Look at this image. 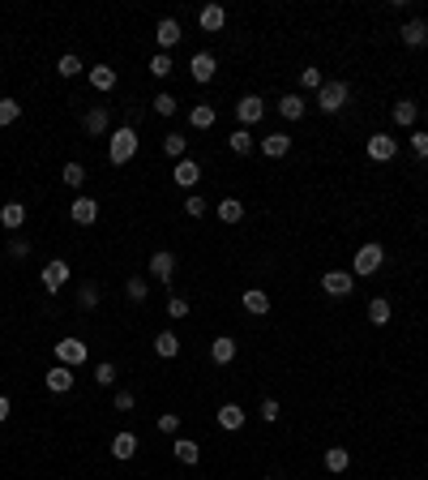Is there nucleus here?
I'll use <instances>...</instances> for the list:
<instances>
[{"label": "nucleus", "mask_w": 428, "mask_h": 480, "mask_svg": "<svg viewBox=\"0 0 428 480\" xmlns=\"http://www.w3.org/2000/svg\"><path fill=\"white\" fill-rule=\"evenodd\" d=\"M22 116V104L17 99H0V129H5V124H13Z\"/></svg>", "instance_id": "nucleus-34"}, {"label": "nucleus", "mask_w": 428, "mask_h": 480, "mask_svg": "<svg viewBox=\"0 0 428 480\" xmlns=\"http://www.w3.org/2000/svg\"><path fill=\"white\" fill-rule=\"evenodd\" d=\"M210 356H214V365H232L236 361V339H228V335L214 339L210 343Z\"/></svg>", "instance_id": "nucleus-22"}, {"label": "nucleus", "mask_w": 428, "mask_h": 480, "mask_svg": "<svg viewBox=\"0 0 428 480\" xmlns=\"http://www.w3.org/2000/svg\"><path fill=\"white\" fill-rule=\"evenodd\" d=\"M78 305H82V309H94V305H99V288H94V283H82V288H78Z\"/></svg>", "instance_id": "nucleus-41"}, {"label": "nucleus", "mask_w": 428, "mask_h": 480, "mask_svg": "<svg viewBox=\"0 0 428 480\" xmlns=\"http://www.w3.org/2000/svg\"><path fill=\"white\" fill-rule=\"evenodd\" d=\"M5 420H9V399L0 395V424H5Z\"/></svg>", "instance_id": "nucleus-51"}, {"label": "nucleus", "mask_w": 428, "mask_h": 480, "mask_svg": "<svg viewBox=\"0 0 428 480\" xmlns=\"http://www.w3.org/2000/svg\"><path fill=\"white\" fill-rule=\"evenodd\" d=\"M9 254H13L17 262H22V258H31V240H13V245H9Z\"/></svg>", "instance_id": "nucleus-50"}, {"label": "nucleus", "mask_w": 428, "mask_h": 480, "mask_svg": "<svg viewBox=\"0 0 428 480\" xmlns=\"http://www.w3.org/2000/svg\"><path fill=\"white\" fill-rule=\"evenodd\" d=\"M321 288H325V296H351L356 274H351V270H325L321 274Z\"/></svg>", "instance_id": "nucleus-5"}, {"label": "nucleus", "mask_w": 428, "mask_h": 480, "mask_svg": "<svg viewBox=\"0 0 428 480\" xmlns=\"http://www.w3.org/2000/svg\"><path fill=\"white\" fill-rule=\"evenodd\" d=\"M69 219H73V223H82V227H86V223H94V219H99V201H94V197H73Z\"/></svg>", "instance_id": "nucleus-10"}, {"label": "nucleus", "mask_w": 428, "mask_h": 480, "mask_svg": "<svg viewBox=\"0 0 428 480\" xmlns=\"http://www.w3.org/2000/svg\"><path fill=\"white\" fill-rule=\"evenodd\" d=\"M86 356H90V351H86L82 339H60L56 343V365H65V369H82Z\"/></svg>", "instance_id": "nucleus-3"}, {"label": "nucleus", "mask_w": 428, "mask_h": 480, "mask_svg": "<svg viewBox=\"0 0 428 480\" xmlns=\"http://www.w3.org/2000/svg\"><path fill=\"white\" fill-rule=\"evenodd\" d=\"M219 424L228 429V433H236V429L244 424V408H240V403H223V408H219Z\"/></svg>", "instance_id": "nucleus-19"}, {"label": "nucleus", "mask_w": 428, "mask_h": 480, "mask_svg": "<svg viewBox=\"0 0 428 480\" xmlns=\"http://www.w3.org/2000/svg\"><path fill=\"white\" fill-rule=\"evenodd\" d=\"M398 155V142L390 138V133H373L368 138V159H377V163H390Z\"/></svg>", "instance_id": "nucleus-7"}, {"label": "nucleus", "mask_w": 428, "mask_h": 480, "mask_svg": "<svg viewBox=\"0 0 428 480\" xmlns=\"http://www.w3.org/2000/svg\"><path fill=\"white\" fill-rule=\"evenodd\" d=\"M94 382H99V386H112V382H116V369H112V365H99V369H94Z\"/></svg>", "instance_id": "nucleus-47"}, {"label": "nucleus", "mask_w": 428, "mask_h": 480, "mask_svg": "<svg viewBox=\"0 0 428 480\" xmlns=\"http://www.w3.org/2000/svg\"><path fill=\"white\" fill-rule=\"evenodd\" d=\"M214 120H219V116H214V108H210V104H197V108L189 112V124H193V129H210Z\"/></svg>", "instance_id": "nucleus-31"}, {"label": "nucleus", "mask_w": 428, "mask_h": 480, "mask_svg": "<svg viewBox=\"0 0 428 480\" xmlns=\"http://www.w3.org/2000/svg\"><path fill=\"white\" fill-rule=\"evenodd\" d=\"M124 292H129V300H146V296H150V283L142 279V274H133V279L124 283Z\"/></svg>", "instance_id": "nucleus-37"}, {"label": "nucleus", "mask_w": 428, "mask_h": 480, "mask_svg": "<svg viewBox=\"0 0 428 480\" xmlns=\"http://www.w3.org/2000/svg\"><path fill=\"white\" fill-rule=\"evenodd\" d=\"M386 266V249L382 245H360V254H356V274H377Z\"/></svg>", "instance_id": "nucleus-4"}, {"label": "nucleus", "mask_w": 428, "mask_h": 480, "mask_svg": "<svg viewBox=\"0 0 428 480\" xmlns=\"http://www.w3.org/2000/svg\"><path fill=\"white\" fill-rule=\"evenodd\" d=\"M60 176H65V185L82 189V181H86V167H82V163H65V172H60Z\"/></svg>", "instance_id": "nucleus-36"}, {"label": "nucleus", "mask_w": 428, "mask_h": 480, "mask_svg": "<svg viewBox=\"0 0 428 480\" xmlns=\"http://www.w3.org/2000/svg\"><path fill=\"white\" fill-rule=\"evenodd\" d=\"M171 450H176V459H180V463H197V459H201L197 442H189V438H176V442H171Z\"/></svg>", "instance_id": "nucleus-29"}, {"label": "nucleus", "mask_w": 428, "mask_h": 480, "mask_svg": "<svg viewBox=\"0 0 428 480\" xmlns=\"http://www.w3.org/2000/svg\"><path fill=\"white\" fill-rule=\"evenodd\" d=\"M155 351H159L163 361L180 356V339H176V331H159V335H155Z\"/></svg>", "instance_id": "nucleus-20"}, {"label": "nucleus", "mask_w": 428, "mask_h": 480, "mask_svg": "<svg viewBox=\"0 0 428 480\" xmlns=\"http://www.w3.org/2000/svg\"><path fill=\"white\" fill-rule=\"evenodd\" d=\"M244 309L253 313V317H262V313H270V296L262 292V288H248L244 292Z\"/></svg>", "instance_id": "nucleus-25"}, {"label": "nucleus", "mask_w": 428, "mask_h": 480, "mask_svg": "<svg viewBox=\"0 0 428 480\" xmlns=\"http://www.w3.org/2000/svg\"><path fill=\"white\" fill-rule=\"evenodd\" d=\"M150 274H155L159 283H171V274H176V254H167V249H163V254H155V258H150Z\"/></svg>", "instance_id": "nucleus-15"}, {"label": "nucleus", "mask_w": 428, "mask_h": 480, "mask_svg": "<svg viewBox=\"0 0 428 480\" xmlns=\"http://www.w3.org/2000/svg\"><path fill=\"white\" fill-rule=\"evenodd\" d=\"M214 210H219L223 223H240V219H244V201H240V197H223Z\"/></svg>", "instance_id": "nucleus-24"}, {"label": "nucleus", "mask_w": 428, "mask_h": 480, "mask_svg": "<svg viewBox=\"0 0 428 480\" xmlns=\"http://www.w3.org/2000/svg\"><path fill=\"white\" fill-rule=\"evenodd\" d=\"M43 382H47V390H52V395H65V390L73 386V369H65V365H52V369L43 373Z\"/></svg>", "instance_id": "nucleus-14"}, {"label": "nucleus", "mask_w": 428, "mask_h": 480, "mask_svg": "<svg viewBox=\"0 0 428 480\" xmlns=\"http://www.w3.org/2000/svg\"><path fill=\"white\" fill-rule=\"evenodd\" d=\"M206 210H210V201H206V197H197V193H193V197L185 201V215H193V219H201Z\"/></svg>", "instance_id": "nucleus-43"}, {"label": "nucleus", "mask_w": 428, "mask_h": 480, "mask_svg": "<svg viewBox=\"0 0 428 480\" xmlns=\"http://www.w3.org/2000/svg\"><path fill=\"white\" fill-rule=\"evenodd\" d=\"M398 35H402V43H407V47H424V43H428V22H407Z\"/></svg>", "instance_id": "nucleus-21"}, {"label": "nucleus", "mask_w": 428, "mask_h": 480, "mask_svg": "<svg viewBox=\"0 0 428 480\" xmlns=\"http://www.w3.org/2000/svg\"><path fill=\"white\" fill-rule=\"evenodd\" d=\"M108 124H112L108 108H90V112L82 116V129H86L90 138H103V133H108Z\"/></svg>", "instance_id": "nucleus-12"}, {"label": "nucleus", "mask_w": 428, "mask_h": 480, "mask_svg": "<svg viewBox=\"0 0 428 480\" xmlns=\"http://www.w3.org/2000/svg\"><path fill=\"white\" fill-rule=\"evenodd\" d=\"M137 454V438L133 433H116L112 438V459H133Z\"/></svg>", "instance_id": "nucleus-26"}, {"label": "nucleus", "mask_w": 428, "mask_h": 480, "mask_svg": "<svg viewBox=\"0 0 428 480\" xmlns=\"http://www.w3.org/2000/svg\"><path fill=\"white\" fill-rule=\"evenodd\" d=\"M176 108H180V99H176V94H167V90L155 94V112L159 116H176Z\"/></svg>", "instance_id": "nucleus-35"}, {"label": "nucleus", "mask_w": 428, "mask_h": 480, "mask_svg": "<svg viewBox=\"0 0 428 480\" xmlns=\"http://www.w3.org/2000/svg\"><path fill=\"white\" fill-rule=\"evenodd\" d=\"M155 39H159V47H163V52H167V47H176V43H180V39H185V31H180V22H176V17H163V22H159V26H155Z\"/></svg>", "instance_id": "nucleus-11"}, {"label": "nucleus", "mask_w": 428, "mask_h": 480, "mask_svg": "<svg viewBox=\"0 0 428 480\" xmlns=\"http://www.w3.org/2000/svg\"><path fill=\"white\" fill-rule=\"evenodd\" d=\"M112 403H116V412H133V395H129V390H116Z\"/></svg>", "instance_id": "nucleus-49"}, {"label": "nucleus", "mask_w": 428, "mask_h": 480, "mask_svg": "<svg viewBox=\"0 0 428 480\" xmlns=\"http://www.w3.org/2000/svg\"><path fill=\"white\" fill-rule=\"evenodd\" d=\"M279 112H283V120H300V116H305V99H300V94H283Z\"/></svg>", "instance_id": "nucleus-30"}, {"label": "nucleus", "mask_w": 428, "mask_h": 480, "mask_svg": "<svg viewBox=\"0 0 428 480\" xmlns=\"http://www.w3.org/2000/svg\"><path fill=\"white\" fill-rule=\"evenodd\" d=\"M416 116H420V104H416V99H398V104H394V124H402V129H411Z\"/></svg>", "instance_id": "nucleus-17"}, {"label": "nucleus", "mask_w": 428, "mask_h": 480, "mask_svg": "<svg viewBox=\"0 0 428 480\" xmlns=\"http://www.w3.org/2000/svg\"><path fill=\"white\" fill-rule=\"evenodd\" d=\"M197 22H201V31H206V35H214V31H223L228 13H223V5H206V9L197 13Z\"/></svg>", "instance_id": "nucleus-16"}, {"label": "nucleus", "mask_w": 428, "mask_h": 480, "mask_svg": "<svg viewBox=\"0 0 428 480\" xmlns=\"http://www.w3.org/2000/svg\"><path fill=\"white\" fill-rule=\"evenodd\" d=\"M82 69H86V65H82L78 56H60V65H56V73H60V78H78Z\"/></svg>", "instance_id": "nucleus-38"}, {"label": "nucleus", "mask_w": 428, "mask_h": 480, "mask_svg": "<svg viewBox=\"0 0 428 480\" xmlns=\"http://www.w3.org/2000/svg\"><path fill=\"white\" fill-rule=\"evenodd\" d=\"M279 412H283V408H279V399H262V420L274 424V420H279Z\"/></svg>", "instance_id": "nucleus-46"}, {"label": "nucleus", "mask_w": 428, "mask_h": 480, "mask_svg": "<svg viewBox=\"0 0 428 480\" xmlns=\"http://www.w3.org/2000/svg\"><path fill=\"white\" fill-rule=\"evenodd\" d=\"M185 146H189V138H180V133H167V138H163V150H167L176 163L185 159Z\"/></svg>", "instance_id": "nucleus-33"}, {"label": "nucleus", "mask_w": 428, "mask_h": 480, "mask_svg": "<svg viewBox=\"0 0 428 480\" xmlns=\"http://www.w3.org/2000/svg\"><path fill=\"white\" fill-rule=\"evenodd\" d=\"M300 86H305V90H321V86H325L321 69H305V73H300Z\"/></svg>", "instance_id": "nucleus-42"}, {"label": "nucleus", "mask_w": 428, "mask_h": 480, "mask_svg": "<svg viewBox=\"0 0 428 480\" xmlns=\"http://www.w3.org/2000/svg\"><path fill=\"white\" fill-rule=\"evenodd\" d=\"M167 313H171V317H189V300H185V296H171V300H167Z\"/></svg>", "instance_id": "nucleus-45"}, {"label": "nucleus", "mask_w": 428, "mask_h": 480, "mask_svg": "<svg viewBox=\"0 0 428 480\" xmlns=\"http://www.w3.org/2000/svg\"><path fill=\"white\" fill-rule=\"evenodd\" d=\"M270 480H274V476H270Z\"/></svg>", "instance_id": "nucleus-52"}, {"label": "nucleus", "mask_w": 428, "mask_h": 480, "mask_svg": "<svg viewBox=\"0 0 428 480\" xmlns=\"http://www.w3.org/2000/svg\"><path fill=\"white\" fill-rule=\"evenodd\" d=\"M171 181L180 185V189H193V185L201 181V163H193V159H180V163L171 167Z\"/></svg>", "instance_id": "nucleus-9"}, {"label": "nucleus", "mask_w": 428, "mask_h": 480, "mask_svg": "<svg viewBox=\"0 0 428 480\" xmlns=\"http://www.w3.org/2000/svg\"><path fill=\"white\" fill-rule=\"evenodd\" d=\"M0 223H5L9 232H17V227L26 223V206H22V201H9V206H0Z\"/></svg>", "instance_id": "nucleus-23"}, {"label": "nucleus", "mask_w": 428, "mask_h": 480, "mask_svg": "<svg viewBox=\"0 0 428 480\" xmlns=\"http://www.w3.org/2000/svg\"><path fill=\"white\" fill-rule=\"evenodd\" d=\"M65 283H69V262H60V258L47 262L43 266V292H60Z\"/></svg>", "instance_id": "nucleus-8"}, {"label": "nucleus", "mask_w": 428, "mask_h": 480, "mask_svg": "<svg viewBox=\"0 0 428 480\" xmlns=\"http://www.w3.org/2000/svg\"><path fill=\"white\" fill-rule=\"evenodd\" d=\"M411 150H416V159H428V133L424 129L411 133Z\"/></svg>", "instance_id": "nucleus-44"}, {"label": "nucleus", "mask_w": 428, "mask_h": 480, "mask_svg": "<svg viewBox=\"0 0 428 480\" xmlns=\"http://www.w3.org/2000/svg\"><path fill=\"white\" fill-rule=\"evenodd\" d=\"M347 99H351V86H347V82H325V86L317 90V108L334 116V112L347 108Z\"/></svg>", "instance_id": "nucleus-2"}, {"label": "nucleus", "mask_w": 428, "mask_h": 480, "mask_svg": "<svg viewBox=\"0 0 428 480\" xmlns=\"http://www.w3.org/2000/svg\"><path fill=\"white\" fill-rule=\"evenodd\" d=\"M189 69H193V82H214V73H219V65H214L210 52H197V56L189 60Z\"/></svg>", "instance_id": "nucleus-13"}, {"label": "nucleus", "mask_w": 428, "mask_h": 480, "mask_svg": "<svg viewBox=\"0 0 428 480\" xmlns=\"http://www.w3.org/2000/svg\"><path fill=\"white\" fill-rule=\"evenodd\" d=\"M262 150H266L270 159H283L287 150H291V138H287V133H270V138L262 142Z\"/></svg>", "instance_id": "nucleus-27"}, {"label": "nucleus", "mask_w": 428, "mask_h": 480, "mask_svg": "<svg viewBox=\"0 0 428 480\" xmlns=\"http://www.w3.org/2000/svg\"><path fill=\"white\" fill-rule=\"evenodd\" d=\"M171 69H176V65H171L167 52H159L155 60H150V73H155V78H171Z\"/></svg>", "instance_id": "nucleus-39"}, {"label": "nucleus", "mask_w": 428, "mask_h": 480, "mask_svg": "<svg viewBox=\"0 0 428 480\" xmlns=\"http://www.w3.org/2000/svg\"><path fill=\"white\" fill-rule=\"evenodd\" d=\"M390 313H394V309H390V300H386V296H377L373 305H368V322H373V326H386Z\"/></svg>", "instance_id": "nucleus-32"}, {"label": "nucleus", "mask_w": 428, "mask_h": 480, "mask_svg": "<svg viewBox=\"0 0 428 480\" xmlns=\"http://www.w3.org/2000/svg\"><path fill=\"white\" fill-rule=\"evenodd\" d=\"M137 155V129H129V124H120V129L112 133V146H108V159L120 167V163H129Z\"/></svg>", "instance_id": "nucleus-1"}, {"label": "nucleus", "mask_w": 428, "mask_h": 480, "mask_svg": "<svg viewBox=\"0 0 428 480\" xmlns=\"http://www.w3.org/2000/svg\"><path fill=\"white\" fill-rule=\"evenodd\" d=\"M236 116H240V129H248V124H257L266 116V104H262L257 94H244L240 104H236Z\"/></svg>", "instance_id": "nucleus-6"}, {"label": "nucleus", "mask_w": 428, "mask_h": 480, "mask_svg": "<svg viewBox=\"0 0 428 480\" xmlns=\"http://www.w3.org/2000/svg\"><path fill=\"white\" fill-rule=\"evenodd\" d=\"M159 429H163V433H176V429H180V416H176V412H163V416H159Z\"/></svg>", "instance_id": "nucleus-48"}, {"label": "nucleus", "mask_w": 428, "mask_h": 480, "mask_svg": "<svg viewBox=\"0 0 428 480\" xmlns=\"http://www.w3.org/2000/svg\"><path fill=\"white\" fill-rule=\"evenodd\" d=\"M325 467H330V472H347L351 467V450L347 446H330V450H325Z\"/></svg>", "instance_id": "nucleus-28"}, {"label": "nucleus", "mask_w": 428, "mask_h": 480, "mask_svg": "<svg viewBox=\"0 0 428 480\" xmlns=\"http://www.w3.org/2000/svg\"><path fill=\"white\" fill-rule=\"evenodd\" d=\"M228 142H232V150H236V155H248V150H253V138H248V129H236Z\"/></svg>", "instance_id": "nucleus-40"}, {"label": "nucleus", "mask_w": 428, "mask_h": 480, "mask_svg": "<svg viewBox=\"0 0 428 480\" xmlns=\"http://www.w3.org/2000/svg\"><path fill=\"white\" fill-rule=\"evenodd\" d=\"M90 86L103 90V94L116 90V69H112V65H94V69H90Z\"/></svg>", "instance_id": "nucleus-18"}]
</instances>
